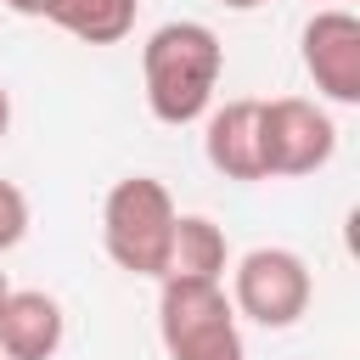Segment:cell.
Returning a JSON list of instances; mask_svg holds the SVG:
<instances>
[{
  "label": "cell",
  "mask_w": 360,
  "mask_h": 360,
  "mask_svg": "<svg viewBox=\"0 0 360 360\" xmlns=\"http://www.w3.org/2000/svg\"><path fill=\"white\" fill-rule=\"evenodd\" d=\"M219 6H231V11H253V6H264V0H219Z\"/></svg>",
  "instance_id": "5bb4252c"
},
{
  "label": "cell",
  "mask_w": 360,
  "mask_h": 360,
  "mask_svg": "<svg viewBox=\"0 0 360 360\" xmlns=\"http://www.w3.org/2000/svg\"><path fill=\"white\" fill-rule=\"evenodd\" d=\"M304 73L338 107H360V17L343 6H321L304 22Z\"/></svg>",
  "instance_id": "8992f818"
},
{
  "label": "cell",
  "mask_w": 360,
  "mask_h": 360,
  "mask_svg": "<svg viewBox=\"0 0 360 360\" xmlns=\"http://www.w3.org/2000/svg\"><path fill=\"white\" fill-rule=\"evenodd\" d=\"M174 219H180V208H174V197H169L163 180H152V174H124V180L107 191V202H101V248H107V259H112L118 270L158 281L163 264H169Z\"/></svg>",
  "instance_id": "7a4b0ae2"
},
{
  "label": "cell",
  "mask_w": 360,
  "mask_h": 360,
  "mask_svg": "<svg viewBox=\"0 0 360 360\" xmlns=\"http://www.w3.org/2000/svg\"><path fill=\"white\" fill-rule=\"evenodd\" d=\"M309 298H315V281L292 248H253L231 270V309L248 315L253 326L281 332L309 309Z\"/></svg>",
  "instance_id": "277c9868"
},
{
  "label": "cell",
  "mask_w": 360,
  "mask_h": 360,
  "mask_svg": "<svg viewBox=\"0 0 360 360\" xmlns=\"http://www.w3.org/2000/svg\"><path fill=\"white\" fill-rule=\"evenodd\" d=\"M6 124H11V96H6V84H0V135H6Z\"/></svg>",
  "instance_id": "4fadbf2b"
},
{
  "label": "cell",
  "mask_w": 360,
  "mask_h": 360,
  "mask_svg": "<svg viewBox=\"0 0 360 360\" xmlns=\"http://www.w3.org/2000/svg\"><path fill=\"white\" fill-rule=\"evenodd\" d=\"M202 152L214 163V174L225 180H264V152H259V101L236 96L202 112Z\"/></svg>",
  "instance_id": "52a82bcc"
},
{
  "label": "cell",
  "mask_w": 360,
  "mask_h": 360,
  "mask_svg": "<svg viewBox=\"0 0 360 360\" xmlns=\"http://www.w3.org/2000/svg\"><path fill=\"white\" fill-rule=\"evenodd\" d=\"M259 152H264V180H298L332 163L338 129L321 101L276 96V101H259Z\"/></svg>",
  "instance_id": "5b68a950"
},
{
  "label": "cell",
  "mask_w": 360,
  "mask_h": 360,
  "mask_svg": "<svg viewBox=\"0 0 360 360\" xmlns=\"http://www.w3.org/2000/svg\"><path fill=\"white\" fill-rule=\"evenodd\" d=\"M225 264H231L225 231L208 214H180L174 242H169V264L158 281H225Z\"/></svg>",
  "instance_id": "9c48e42d"
},
{
  "label": "cell",
  "mask_w": 360,
  "mask_h": 360,
  "mask_svg": "<svg viewBox=\"0 0 360 360\" xmlns=\"http://www.w3.org/2000/svg\"><path fill=\"white\" fill-rule=\"evenodd\" d=\"M225 281H163L158 338L169 360H248Z\"/></svg>",
  "instance_id": "3957f363"
},
{
  "label": "cell",
  "mask_w": 360,
  "mask_h": 360,
  "mask_svg": "<svg viewBox=\"0 0 360 360\" xmlns=\"http://www.w3.org/2000/svg\"><path fill=\"white\" fill-rule=\"evenodd\" d=\"M6 292H11V287H6V270H0V304H6Z\"/></svg>",
  "instance_id": "9a60e30c"
},
{
  "label": "cell",
  "mask_w": 360,
  "mask_h": 360,
  "mask_svg": "<svg viewBox=\"0 0 360 360\" xmlns=\"http://www.w3.org/2000/svg\"><path fill=\"white\" fill-rule=\"evenodd\" d=\"M0 360H6V354H0Z\"/></svg>",
  "instance_id": "2e32d148"
},
{
  "label": "cell",
  "mask_w": 360,
  "mask_h": 360,
  "mask_svg": "<svg viewBox=\"0 0 360 360\" xmlns=\"http://www.w3.org/2000/svg\"><path fill=\"white\" fill-rule=\"evenodd\" d=\"M219 73H225V45L208 22H163L146 34L141 45V79H146V107L158 124L169 129H186L197 124L208 107H214V90H219Z\"/></svg>",
  "instance_id": "6da1fadb"
},
{
  "label": "cell",
  "mask_w": 360,
  "mask_h": 360,
  "mask_svg": "<svg viewBox=\"0 0 360 360\" xmlns=\"http://www.w3.org/2000/svg\"><path fill=\"white\" fill-rule=\"evenodd\" d=\"M62 304L39 287H11L0 304V354L6 360H56L62 349Z\"/></svg>",
  "instance_id": "ba28073f"
},
{
  "label": "cell",
  "mask_w": 360,
  "mask_h": 360,
  "mask_svg": "<svg viewBox=\"0 0 360 360\" xmlns=\"http://www.w3.org/2000/svg\"><path fill=\"white\" fill-rule=\"evenodd\" d=\"M141 0H45V22H56L62 34L84 39V45H118L135 28Z\"/></svg>",
  "instance_id": "30bf717a"
},
{
  "label": "cell",
  "mask_w": 360,
  "mask_h": 360,
  "mask_svg": "<svg viewBox=\"0 0 360 360\" xmlns=\"http://www.w3.org/2000/svg\"><path fill=\"white\" fill-rule=\"evenodd\" d=\"M22 236H28V197L0 174V253H6V248H17Z\"/></svg>",
  "instance_id": "8fae6325"
},
{
  "label": "cell",
  "mask_w": 360,
  "mask_h": 360,
  "mask_svg": "<svg viewBox=\"0 0 360 360\" xmlns=\"http://www.w3.org/2000/svg\"><path fill=\"white\" fill-rule=\"evenodd\" d=\"M6 11H17V17H45V0H0Z\"/></svg>",
  "instance_id": "7c38bea8"
}]
</instances>
